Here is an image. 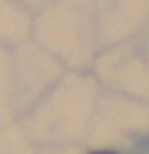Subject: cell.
<instances>
[{"instance_id":"1","label":"cell","mask_w":149,"mask_h":154,"mask_svg":"<svg viewBox=\"0 0 149 154\" xmlns=\"http://www.w3.org/2000/svg\"><path fill=\"white\" fill-rule=\"evenodd\" d=\"M97 154H112V152H97Z\"/></svg>"}]
</instances>
